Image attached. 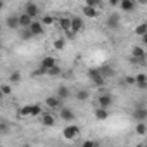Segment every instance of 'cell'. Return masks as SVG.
<instances>
[{
	"instance_id": "14",
	"label": "cell",
	"mask_w": 147,
	"mask_h": 147,
	"mask_svg": "<svg viewBox=\"0 0 147 147\" xmlns=\"http://www.w3.org/2000/svg\"><path fill=\"white\" fill-rule=\"evenodd\" d=\"M71 30L73 31H80V30H83V19L82 18H71Z\"/></svg>"
},
{
	"instance_id": "20",
	"label": "cell",
	"mask_w": 147,
	"mask_h": 147,
	"mask_svg": "<svg viewBox=\"0 0 147 147\" xmlns=\"http://www.w3.org/2000/svg\"><path fill=\"white\" fill-rule=\"evenodd\" d=\"M59 26H61L64 31L71 30V19H69V18H61V19H59Z\"/></svg>"
},
{
	"instance_id": "10",
	"label": "cell",
	"mask_w": 147,
	"mask_h": 147,
	"mask_svg": "<svg viewBox=\"0 0 147 147\" xmlns=\"http://www.w3.org/2000/svg\"><path fill=\"white\" fill-rule=\"evenodd\" d=\"M133 118H135L137 121H144V119H147V109H145L142 104L137 106L135 111H133Z\"/></svg>"
},
{
	"instance_id": "16",
	"label": "cell",
	"mask_w": 147,
	"mask_h": 147,
	"mask_svg": "<svg viewBox=\"0 0 147 147\" xmlns=\"http://www.w3.org/2000/svg\"><path fill=\"white\" fill-rule=\"evenodd\" d=\"M135 83H137L140 88H147V75H144V73H138V75L135 76Z\"/></svg>"
},
{
	"instance_id": "25",
	"label": "cell",
	"mask_w": 147,
	"mask_h": 147,
	"mask_svg": "<svg viewBox=\"0 0 147 147\" xmlns=\"http://www.w3.org/2000/svg\"><path fill=\"white\" fill-rule=\"evenodd\" d=\"M47 75H49V76H59V75H61V67H59L57 64H55V66H52V67L47 71Z\"/></svg>"
},
{
	"instance_id": "22",
	"label": "cell",
	"mask_w": 147,
	"mask_h": 147,
	"mask_svg": "<svg viewBox=\"0 0 147 147\" xmlns=\"http://www.w3.org/2000/svg\"><path fill=\"white\" fill-rule=\"evenodd\" d=\"M135 33H137L138 36H142V35H145V33H147V21H144L142 24H138V26L135 28Z\"/></svg>"
},
{
	"instance_id": "4",
	"label": "cell",
	"mask_w": 147,
	"mask_h": 147,
	"mask_svg": "<svg viewBox=\"0 0 147 147\" xmlns=\"http://www.w3.org/2000/svg\"><path fill=\"white\" fill-rule=\"evenodd\" d=\"M64 100L59 97V95H54V97H49L47 100H45V104L50 107V109H55V111H59L61 107H64V104H62Z\"/></svg>"
},
{
	"instance_id": "11",
	"label": "cell",
	"mask_w": 147,
	"mask_h": 147,
	"mask_svg": "<svg viewBox=\"0 0 147 147\" xmlns=\"http://www.w3.org/2000/svg\"><path fill=\"white\" fill-rule=\"evenodd\" d=\"M43 23L42 21H33L31 24H30V30H31V33L35 35V36H38V35H43Z\"/></svg>"
},
{
	"instance_id": "35",
	"label": "cell",
	"mask_w": 147,
	"mask_h": 147,
	"mask_svg": "<svg viewBox=\"0 0 147 147\" xmlns=\"http://www.w3.org/2000/svg\"><path fill=\"white\" fill-rule=\"evenodd\" d=\"M100 4V0H85V5H94V7H97Z\"/></svg>"
},
{
	"instance_id": "30",
	"label": "cell",
	"mask_w": 147,
	"mask_h": 147,
	"mask_svg": "<svg viewBox=\"0 0 147 147\" xmlns=\"http://www.w3.org/2000/svg\"><path fill=\"white\" fill-rule=\"evenodd\" d=\"M54 49H55V50H62V49H64V40H62V38L54 40Z\"/></svg>"
},
{
	"instance_id": "23",
	"label": "cell",
	"mask_w": 147,
	"mask_h": 147,
	"mask_svg": "<svg viewBox=\"0 0 147 147\" xmlns=\"http://www.w3.org/2000/svg\"><path fill=\"white\" fill-rule=\"evenodd\" d=\"M100 69V73L106 76V78H109V76H113L114 75V69L113 67H109V66H102V67H99Z\"/></svg>"
},
{
	"instance_id": "19",
	"label": "cell",
	"mask_w": 147,
	"mask_h": 147,
	"mask_svg": "<svg viewBox=\"0 0 147 147\" xmlns=\"http://www.w3.org/2000/svg\"><path fill=\"white\" fill-rule=\"evenodd\" d=\"M42 125L45 126H54L55 125V118L52 114H42Z\"/></svg>"
},
{
	"instance_id": "33",
	"label": "cell",
	"mask_w": 147,
	"mask_h": 147,
	"mask_svg": "<svg viewBox=\"0 0 147 147\" xmlns=\"http://www.w3.org/2000/svg\"><path fill=\"white\" fill-rule=\"evenodd\" d=\"M7 130H9V128H7V123H5V121H2V123H0V133L5 135V133H7Z\"/></svg>"
},
{
	"instance_id": "3",
	"label": "cell",
	"mask_w": 147,
	"mask_h": 147,
	"mask_svg": "<svg viewBox=\"0 0 147 147\" xmlns=\"http://www.w3.org/2000/svg\"><path fill=\"white\" fill-rule=\"evenodd\" d=\"M78 133H80V126H76V125H67V126L62 130V137H64V138H67V140L76 138V137H78Z\"/></svg>"
},
{
	"instance_id": "5",
	"label": "cell",
	"mask_w": 147,
	"mask_h": 147,
	"mask_svg": "<svg viewBox=\"0 0 147 147\" xmlns=\"http://www.w3.org/2000/svg\"><path fill=\"white\" fill-rule=\"evenodd\" d=\"M24 12H26V14H30V16L35 19V18L40 14V7H38L35 2H26V4H24Z\"/></svg>"
},
{
	"instance_id": "1",
	"label": "cell",
	"mask_w": 147,
	"mask_h": 147,
	"mask_svg": "<svg viewBox=\"0 0 147 147\" xmlns=\"http://www.w3.org/2000/svg\"><path fill=\"white\" fill-rule=\"evenodd\" d=\"M52 66H55V59H54L52 55L43 57V59L40 61V67H38V71L35 73V75H45V73H47Z\"/></svg>"
},
{
	"instance_id": "32",
	"label": "cell",
	"mask_w": 147,
	"mask_h": 147,
	"mask_svg": "<svg viewBox=\"0 0 147 147\" xmlns=\"http://www.w3.org/2000/svg\"><path fill=\"white\" fill-rule=\"evenodd\" d=\"M42 114V104H33V116H40Z\"/></svg>"
},
{
	"instance_id": "40",
	"label": "cell",
	"mask_w": 147,
	"mask_h": 147,
	"mask_svg": "<svg viewBox=\"0 0 147 147\" xmlns=\"http://www.w3.org/2000/svg\"><path fill=\"white\" fill-rule=\"evenodd\" d=\"M138 4H147V0H138Z\"/></svg>"
},
{
	"instance_id": "27",
	"label": "cell",
	"mask_w": 147,
	"mask_h": 147,
	"mask_svg": "<svg viewBox=\"0 0 147 147\" xmlns=\"http://www.w3.org/2000/svg\"><path fill=\"white\" fill-rule=\"evenodd\" d=\"M135 131H137L138 135H144V133L147 131V128H145L144 121H138V123H137V126H135Z\"/></svg>"
},
{
	"instance_id": "7",
	"label": "cell",
	"mask_w": 147,
	"mask_h": 147,
	"mask_svg": "<svg viewBox=\"0 0 147 147\" xmlns=\"http://www.w3.org/2000/svg\"><path fill=\"white\" fill-rule=\"evenodd\" d=\"M106 26L111 28V30H118V28H119V14H118V12H113V14L107 18Z\"/></svg>"
},
{
	"instance_id": "26",
	"label": "cell",
	"mask_w": 147,
	"mask_h": 147,
	"mask_svg": "<svg viewBox=\"0 0 147 147\" xmlns=\"http://www.w3.org/2000/svg\"><path fill=\"white\" fill-rule=\"evenodd\" d=\"M88 97H90V94H88L87 90H78V92H76V99H78V100H87Z\"/></svg>"
},
{
	"instance_id": "6",
	"label": "cell",
	"mask_w": 147,
	"mask_h": 147,
	"mask_svg": "<svg viewBox=\"0 0 147 147\" xmlns=\"http://www.w3.org/2000/svg\"><path fill=\"white\" fill-rule=\"evenodd\" d=\"M97 104H99L100 107L109 109V107L113 106V97H111V94H100L99 99H97Z\"/></svg>"
},
{
	"instance_id": "37",
	"label": "cell",
	"mask_w": 147,
	"mask_h": 147,
	"mask_svg": "<svg viewBox=\"0 0 147 147\" xmlns=\"http://www.w3.org/2000/svg\"><path fill=\"white\" fill-rule=\"evenodd\" d=\"M109 4H111V7H116L121 4V0H109Z\"/></svg>"
},
{
	"instance_id": "29",
	"label": "cell",
	"mask_w": 147,
	"mask_h": 147,
	"mask_svg": "<svg viewBox=\"0 0 147 147\" xmlns=\"http://www.w3.org/2000/svg\"><path fill=\"white\" fill-rule=\"evenodd\" d=\"M12 83H18V82H21V73H18V71H14V73H11V78H9Z\"/></svg>"
},
{
	"instance_id": "2",
	"label": "cell",
	"mask_w": 147,
	"mask_h": 147,
	"mask_svg": "<svg viewBox=\"0 0 147 147\" xmlns=\"http://www.w3.org/2000/svg\"><path fill=\"white\" fill-rule=\"evenodd\" d=\"M88 76H90V80H92V83H94L95 87H104L106 76L100 73V69H90V71H88Z\"/></svg>"
},
{
	"instance_id": "13",
	"label": "cell",
	"mask_w": 147,
	"mask_h": 147,
	"mask_svg": "<svg viewBox=\"0 0 147 147\" xmlns=\"http://www.w3.org/2000/svg\"><path fill=\"white\" fill-rule=\"evenodd\" d=\"M31 23H33V18H31L30 14L23 12V14L19 16V24H21V28H30Z\"/></svg>"
},
{
	"instance_id": "24",
	"label": "cell",
	"mask_w": 147,
	"mask_h": 147,
	"mask_svg": "<svg viewBox=\"0 0 147 147\" xmlns=\"http://www.w3.org/2000/svg\"><path fill=\"white\" fill-rule=\"evenodd\" d=\"M131 55L133 57H145V50L142 47H133L131 49Z\"/></svg>"
},
{
	"instance_id": "21",
	"label": "cell",
	"mask_w": 147,
	"mask_h": 147,
	"mask_svg": "<svg viewBox=\"0 0 147 147\" xmlns=\"http://www.w3.org/2000/svg\"><path fill=\"white\" fill-rule=\"evenodd\" d=\"M21 116H33V104L31 106H23L21 111H19Z\"/></svg>"
},
{
	"instance_id": "17",
	"label": "cell",
	"mask_w": 147,
	"mask_h": 147,
	"mask_svg": "<svg viewBox=\"0 0 147 147\" xmlns=\"http://www.w3.org/2000/svg\"><path fill=\"white\" fill-rule=\"evenodd\" d=\"M121 9L125 11V12H131L133 9H135V0H121Z\"/></svg>"
},
{
	"instance_id": "38",
	"label": "cell",
	"mask_w": 147,
	"mask_h": 147,
	"mask_svg": "<svg viewBox=\"0 0 147 147\" xmlns=\"http://www.w3.org/2000/svg\"><path fill=\"white\" fill-rule=\"evenodd\" d=\"M95 144H97V142H94V140H87L83 145H85V147H90V145H95Z\"/></svg>"
},
{
	"instance_id": "28",
	"label": "cell",
	"mask_w": 147,
	"mask_h": 147,
	"mask_svg": "<svg viewBox=\"0 0 147 147\" xmlns=\"http://www.w3.org/2000/svg\"><path fill=\"white\" fill-rule=\"evenodd\" d=\"M33 36H35V35L31 33L30 28H24V31L21 33V38H23V40H30V38H33Z\"/></svg>"
},
{
	"instance_id": "8",
	"label": "cell",
	"mask_w": 147,
	"mask_h": 147,
	"mask_svg": "<svg viewBox=\"0 0 147 147\" xmlns=\"http://www.w3.org/2000/svg\"><path fill=\"white\" fill-rule=\"evenodd\" d=\"M59 116H61V119H64L67 123H71L73 119H75V113H73L69 107H61L59 109Z\"/></svg>"
},
{
	"instance_id": "12",
	"label": "cell",
	"mask_w": 147,
	"mask_h": 147,
	"mask_svg": "<svg viewBox=\"0 0 147 147\" xmlns=\"http://www.w3.org/2000/svg\"><path fill=\"white\" fill-rule=\"evenodd\" d=\"M97 14H99L97 7H94V5H85V7H83V16H85V18H88V19H95Z\"/></svg>"
},
{
	"instance_id": "9",
	"label": "cell",
	"mask_w": 147,
	"mask_h": 147,
	"mask_svg": "<svg viewBox=\"0 0 147 147\" xmlns=\"http://www.w3.org/2000/svg\"><path fill=\"white\" fill-rule=\"evenodd\" d=\"M5 26H7L9 30H16V28H19V26H21V24H19V16H16V14L7 16V19H5Z\"/></svg>"
},
{
	"instance_id": "39",
	"label": "cell",
	"mask_w": 147,
	"mask_h": 147,
	"mask_svg": "<svg viewBox=\"0 0 147 147\" xmlns=\"http://www.w3.org/2000/svg\"><path fill=\"white\" fill-rule=\"evenodd\" d=\"M142 42H144V43L147 45V33H145V35H142Z\"/></svg>"
},
{
	"instance_id": "18",
	"label": "cell",
	"mask_w": 147,
	"mask_h": 147,
	"mask_svg": "<svg viewBox=\"0 0 147 147\" xmlns=\"http://www.w3.org/2000/svg\"><path fill=\"white\" fill-rule=\"evenodd\" d=\"M94 114H95V118H97V119H100V121H102V119H106V118L109 116L107 109H106V107H100V106H99V107H95V113H94Z\"/></svg>"
},
{
	"instance_id": "36",
	"label": "cell",
	"mask_w": 147,
	"mask_h": 147,
	"mask_svg": "<svg viewBox=\"0 0 147 147\" xmlns=\"http://www.w3.org/2000/svg\"><path fill=\"white\" fill-rule=\"evenodd\" d=\"M125 82H126L128 85H133V83H135V76H126V80H125Z\"/></svg>"
},
{
	"instance_id": "15",
	"label": "cell",
	"mask_w": 147,
	"mask_h": 147,
	"mask_svg": "<svg viewBox=\"0 0 147 147\" xmlns=\"http://www.w3.org/2000/svg\"><path fill=\"white\" fill-rule=\"evenodd\" d=\"M55 95H59V97H61L62 100H66V99H67V97L71 95V92H69V88H67L66 85H61V87H59V88L55 90Z\"/></svg>"
},
{
	"instance_id": "34",
	"label": "cell",
	"mask_w": 147,
	"mask_h": 147,
	"mask_svg": "<svg viewBox=\"0 0 147 147\" xmlns=\"http://www.w3.org/2000/svg\"><path fill=\"white\" fill-rule=\"evenodd\" d=\"M11 92H12V88L9 85H2V94L4 95H11Z\"/></svg>"
},
{
	"instance_id": "31",
	"label": "cell",
	"mask_w": 147,
	"mask_h": 147,
	"mask_svg": "<svg viewBox=\"0 0 147 147\" xmlns=\"http://www.w3.org/2000/svg\"><path fill=\"white\" fill-rule=\"evenodd\" d=\"M42 23H43L45 26H50V24H54V18H52V16H43V18H42Z\"/></svg>"
}]
</instances>
